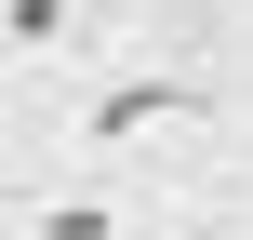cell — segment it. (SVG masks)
I'll return each mask as SVG.
<instances>
[{
  "label": "cell",
  "instance_id": "277c9868",
  "mask_svg": "<svg viewBox=\"0 0 253 240\" xmlns=\"http://www.w3.org/2000/svg\"><path fill=\"white\" fill-rule=\"evenodd\" d=\"M13 120H27V80H13V67H0V134H13Z\"/></svg>",
  "mask_w": 253,
  "mask_h": 240
},
{
  "label": "cell",
  "instance_id": "7a4b0ae2",
  "mask_svg": "<svg viewBox=\"0 0 253 240\" xmlns=\"http://www.w3.org/2000/svg\"><path fill=\"white\" fill-rule=\"evenodd\" d=\"M0 240H147V174H80V160H53V174L0 187Z\"/></svg>",
  "mask_w": 253,
  "mask_h": 240
},
{
  "label": "cell",
  "instance_id": "3957f363",
  "mask_svg": "<svg viewBox=\"0 0 253 240\" xmlns=\"http://www.w3.org/2000/svg\"><path fill=\"white\" fill-rule=\"evenodd\" d=\"M120 53V0H0V67L13 80H93Z\"/></svg>",
  "mask_w": 253,
  "mask_h": 240
},
{
  "label": "cell",
  "instance_id": "6da1fadb",
  "mask_svg": "<svg viewBox=\"0 0 253 240\" xmlns=\"http://www.w3.org/2000/svg\"><path fill=\"white\" fill-rule=\"evenodd\" d=\"M200 147H213V94L187 67H93L53 94V160H80V174H160Z\"/></svg>",
  "mask_w": 253,
  "mask_h": 240
}]
</instances>
